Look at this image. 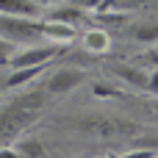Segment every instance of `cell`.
<instances>
[{"mask_svg":"<svg viewBox=\"0 0 158 158\" xmlns=\"http://www.w3.org/2000/svg\"><path fill=\"white\" fill-rule=\"evenodd\" d=\"M44 106V92L42 89H31L8 103L0 106V147L3 144H14L17 136L39 117Z\"/></svg>","mask_w":158,"mask_h":158,"instance_id":"cell-1","label":"cell"},{"mask_svg":"<svg viewBox=\"0 0 158 158\" xmlns=\"http://www.w3.org/2000/svg\"><path fill=\"white\" fill-rule=\"evenodd\" d=\"M144 61H147V64H153V67L158 69V47H153V50H150V53L144 56Z\"/></svg>","mask_w":158,"mask_h":158,"instance_id":"cell-15","label":"cell"},{"mask_svg":"<svg viewBox=\"0 0 158 158\" xmlns=\"http://www.w3.org/2000/svg\"><path fill=\"white\" fill-rule=\"evenodd\" d=\"M42 25L44 19L39 17H14V14H0V36L14 42V44H36L42 42Z\"/></svg>","mask_w":158,"mask_h":158,"instance_id":"cell-2","label":"cell"},{"mask_svg":"<svg viewBox=\"0 0 158 158\" xmlns=\"http://www.w3.org/2000/svg\"><path fill=\"white\" fill-rule=\"evenodd\" d=\"M83 17H86V11H83V8H78L75 3H72V6H67V8H56V11L50 14V19H61V22H69V25H78Z\"/></svg>","mask_w":158,"mask_h":158,"instance_id":"cell-11","label":"cell"},{"mask_svg":"<svg viewBox=\"0 0 158 158\" xmlns=\"http://www.w3.org/2000/svg\"><path fill=\"white\" fill-rule=\"evenodd\" d=\"M147 89H150V92H156V94H158V69L153 72V75H150V86H147Z\"/></svg>","mask_w":158,"mask_h":158,"instance_id":"cell-16","label":"cell"},{"mask_svg":"<svg viewBox=\"0 0 158 158\" xmlns=\"http://www.w3.org/2000/svg\"><path fill=\"white\" fill-rule=\"evenodd\" d=\"M153 111H156V119H158V106H156V108H153Z\"/></svg>","mask_w":158,"mask_h":158,"instance_id":"cell-18","label":"cell"},{"mask_svg":"<svg viewBox=\"0 0 158 158\" xmlns=\"http://www.w3.org/2000/svg\"><path fill=\"white\" fill-rule=\"evenodd\" d=\"M17 47H19V44H14V42H8V39L0 36V64H8V58L17 53Z\"/></svg>","mask_w":158,"mask_h":158,"instance_id":"cell-13","label":"cell"},{"mask_svg":"<svg viewBox=\"0 0 158 158\" xmlns=\"http://www.w3.org/2000/svg\"><path fill=\"white\" fill-rule=\"evenodd\" d=\"M131 36L142 44H158V25L156 22H139L131 28Z\"/></svg>","mask_w":158,"mask_h":158,"instance_id":"cell-10","label":"cell"},{"mask_svg":"<svg viewBox=\"0 0 158 158\" xmlns=\"http://www.w3.org/2000/svg\"><path fill=\"white\" fill-rule=\"evenodd\" d=\"M33 3H39L44 8V6H56V3H64V0H33Z\"/></svg>","mask_w":158,"mask_h":158,"instance_id":"cell-17","label":"cell"},{"mask_svg":"<svg viewBox=\"0 0 158 158\" xmlns=\"http://www.w3.org/2000/svg\"><path fill=\"white\" fill-rule=\"evenodd\" d=\"M42 36H44V42H53V44H72L75 42V36H78V31H75V25H69V22H61V19H44V25H42Z\"/></svg>","mask_w":158,"mask_h":158,"instance_id":"cell-5","label":"cell"},{"mask_svg":"<svg viewBox=\"0 0 158 158\" xmlns=\"http://www.w3.org/2000/svg\"><path fill=\"white\" fill-rule=\"evenodd\" d=\"M44 67H19V69H11V75L6 78V89H25Z\"/></svg>","mask_w":158,"mask_h":158,"instance_id":"cell-8","label":"cell"},{"mask_svg":"<svg viewBox=\"0 0 158 158\" xmlns=\"http://www.w3.org/2000/svg\"><path fill=\"white\" fill-rule=\"evenodd\" d=\"M81 42H83V50L92 53V56H103V53L111 50V36L103 28H86L83 36H81Z\"/></svg>","mask_w":158,"mask_h":158,"instance_id":"cell-6","label":"cell"},{"mask_svg":"<svg viewBox=\"0 0 158 158\" xmlns=\"http://www.w3.org/2000/svg\"><path fill=\"white\" fill-rule=\"evenodd\" d=\"M58 53H61V44H53V42L39 44L36 42V44H31L25 50H17L8 58V67L11 69H19V67H47V61H53Z\"/></svg>","mask_w":158,"mask_h":158,"instance_id":"cell-3","label":"cell"},{"mask_svg":"<svg viewBox=\"0 0 158 158\" xmlns=\"http://www.w3.org/2000/svg\"><path fill=\"white\" fill-rule=\"evenodd\" d=\"M86 81V72L83 69H75V67H61L56 69L50 78H47V92L50 94H69L72 89H78L81 83Z\"/></svg>","mask_w":158,"mask_h":158,"instance_id":"cell-4","label":"cell"},{"mask_svg":"<svg viewBox=\"0 0 158 158\" xmlns=\"http://www.w3.org/2000/svg\"><path fill=\"white\" fill-rule=\"evenodd\" d=\"M17 153L19 156H44V144L42 142H33V139H25V142H17Z\"/></svg>","mask_w":158,"mask_h":158,"instance_id":"cell-12","label":"cell"},{"mask_svg":"<svg viewBox=\"0 0 158 158\" xmlns=\"http://www.w3.org/2000/svg\"><path fill=\"white\" fill-rule=\"evenodd\" d=\"M114 72H117L122 81H128L131 86H136V89H147V86H150V75H147L144 69H139V67H125V64H117V67H114Z\"/></svg>","mask_w":158,"mask_h":158,"instance_id":"cell-9","label":"cell"},{"mask_svg":"<svg viewBox=\"0 0 158 158\" xmlns=\"http://www.w3.org/2000/svg\"><path fill=\"white\" fill-rule=\"evenodd\" d=\"M0 94H3V86H0Z\"/></svg>","mask_w":158,"mask_h":158,"instance_id":"cell-19","label":"cell"},{"mask_svg":"<svg viewBox=\"0 0 158 158\" xmlns=\"http://www.w3.org/2000/svg\"><path fill=\"white\" fill-rule=\"evenodd\" d=\"M0 14L14 17H42V6L33 0H0Z\"/></svg>","mask_w":158,"mask_h":158,"instance_id":"cell-7","label":"cell"},{"mask_svg":"<svg viewBox=\"0 0 158 158\" xmlns=\"http://www.w3.org/2000/svg\"><path fill=\"white\" fill-rule=\"evenodd\" d=\"M78 8H83V11H100L108 0H72Z\"/></svg>","mask_w":158,"mask_h":158,"instance_id":"cell-14","label":"cell"}]
</instances>
